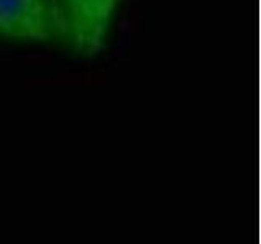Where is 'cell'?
Returning a JSON list of instances; mask_svg holds the SVG:
<instances>
[{
	"label": "cell",
	"instance_id": "cell-3",
	"mask_svg": "<svg viewBox=\"0 0 261 244\" xmlns=\"http://www.w3.org/2000/svg\"><path fill=\"white\" fill-rule=\"evenodd\" d=\"M43 4L51 13L53 20L56 21L57 28L61 31V36L64 38V16H62V0H43Z\"/></svg>",
	"mask_w": 261,
	"mask_h": 244
},
{
	"label": "cell",
	"instance_id": "cell-1",
	"mask_svg": "<svg viewBox=\"0 0 261 244\" xmlns=\"http://www.w3.org/2000/svg\"><path fill=\"white\" fill-rule=\"evenodd\" d=\"M119 0H62L64 38L82 54H95L105 44Z\"/></svg>",
	"mask_w": 261,
	"mask_h": 244
},
{
	"label": "cell",
	"instance_id": "cell-2",
	"mask_svg": "<svg viewBox=\"0 0 261 244\" xmlns=\"http://www.w3.org/2000/svg\"><path fill=\"white\" fill-rule=\"evenodd\" d=\"M0 36L13 39L62 38L43 0H0Z\"/></svg>",
	"mask_w": 261,
	"mask_h": 244
}]
</instances>
